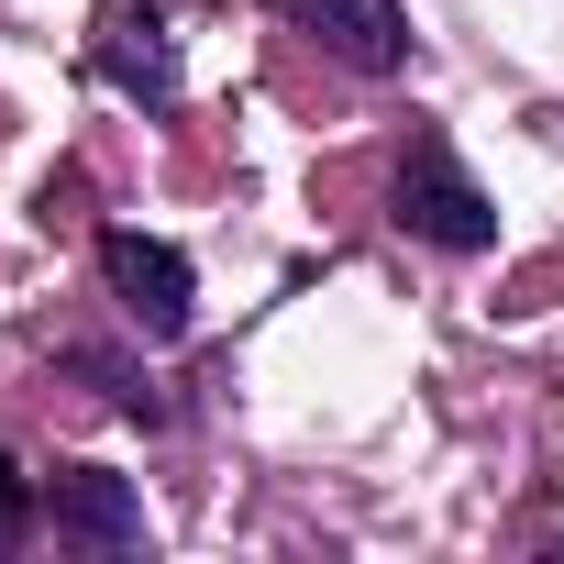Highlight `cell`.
<instances>
[{"instance_id":"277c9868","label":"cell","mask_w":564,"mask_h":564,"mask_svg":"<svg viewBox=\"0 0 564 564\" xmlns=\"http://www.w3.org/2000/svg\"><path fill=\"white\" fill-rule=\"evenodd\" d=\"M89 78L122 89V100H144V111H166L177 100V23L144 12V0H122V12L89 34Z\"/></svg>"},{"instance_id":"8992f818","label":"cell","mask_w":564,"mask_h":564,"mask_svg":"<svg viewBox=\"0 0 564 564\" xmlns=\"http://www.w3.org/2000/svg\"><path fill=\"white\" fill-rule=\"evenodd\" d=\"M67 366H78V377H89V388H111V410H122V421H144V432H155V421H166V399H155V388H144V366H122V355H89V344H78V355H67Z\"/></svg>"},{"instance_id":"3957f363","label":"cell","mask_w":564,"mask_h":564,"mask_svg":"<svg viewBox=\"0 0 564 564\" xmlns=\"http://www.w3.org/2000/svg\"><path fill=\"white\" fill-rule=\"evenodd\" d=\"M276 23H300L322 56H344L355 78H399L410 67V12L399 0H265Z\"/></svg>"},{"instance_id":"6da1fadb","label":"cell","mask_w":564,"mask_h":564,"mask_svg":"<svg viewBox=\"0 0 564 564\" xmlns=\"http://www.w3.org/2000/svg\"><path fill=\"white\" fill-rule=\"evenodd\" d=\"M388 199H399V221H410L421 243H443V254H487V243H498V199L465 177V155H454L443 133H410Z\"/></svg>"},{"instance_id":"7a4b0ae2","label":"cell","mask_w":564,"mask_h":564,"mask_svg":"<svg viewBox=\"0 0 564 564\" xmlns=\"http://www.w3.org/2000/svg\"><path fill=\"white\" fill-rule=\"evenodd\" d=\"M100 276H111V300H122V322H133L144 344H177V333L199 322V276H188V254H177L166 232L111 221V232H100Z\"/></svg>"},{"instance_id":"5b68a950","label":"cell","mask_w":564,"mask_h":564,"mask_svg":"<svg viewBox=\"0 0 564 564\" xmlns=\"http://www.w3.org/2000/svg\"><path fill=\"white\" fill-rule=\"evenodd\" d=\"M45 520H56L67 542H89V553H133V542H144V487L111 476V465H56Z\"/></svg>"},{"instance_id":"52a82bcc","label":"cell","mask_w":564,"mask_h":564,"mask_svg":"<svg viewBox=\"0 0 564 564\" xmlns=\"http://www.w3.org/2000/svg\"><path fill=\"white\" fill-rule=\"evenodd\" d=\"M34 509H45V498H34V476H23L12 454H0V553H12V542L34 531Z\"/></svg>"}]
</instances>
